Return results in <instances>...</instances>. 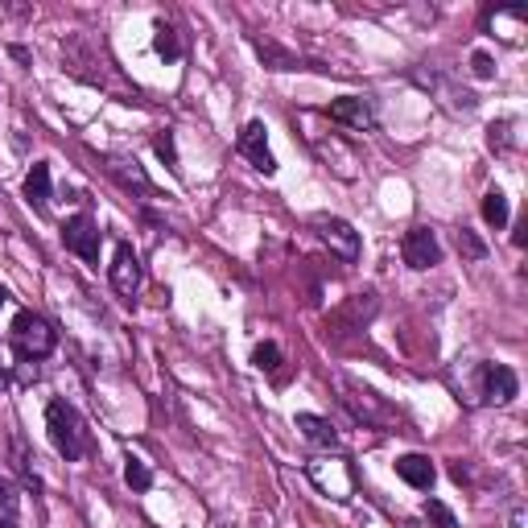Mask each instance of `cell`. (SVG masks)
<instances>
[{"label":"cell","instance_id":"cell-13","mask_svg":"<svg viewBox=\"0 0 528 528\" xmlns=\"http://www.w3.org/2000/svg\"><path fill=\"white\" fill-rule=\"evenodd\" d=\"M25 198H29L38 211H46L50 206V165H33L29 170V178H25Z\"/></svg>","mask_w":528,"mask_h":528},{"label":"cell","instance_id":"cell-11","mask_svg":"<svg viewBox=\"0 0 528 528\" xmlns=\"http://www.w3.org/2000/svg\"><path fill=\"white\" fill-rule=\"evenodd\" d=\"M310 479L323 487V491H331L334 499H347V491H351V474H347L343 463H331V474H326L318 463H310Z\"/></svg>","mask_w":528,"mask_h":528},{"label":"cell","instance_id":"cell-16","mask_svg":"<svg viewBox=\"0 0 528 528\" xmlns=\"http://www.w3.org/2000/svg\"><path fill=\"white\" fill-rule=\"evenodd\" d=\"M483 219L496 227V231L507 223V198H504V190H487V195H483Z\"/></svg>","mask_w":528,"mask_h":528},{"label":"cell","instance_id":"cell-22","mask_svg":"<svg viewBox=\"0 0 528 528\" xmlns=\"http://www.w3.org/2000/svg\"><path fill=\"white\" fill-rule=\"evenodd\" d=\"M458 248H463L471 260H483V256H487V248H483V244H479V239L471 236V231H458Z\"/></svg>","mask_w":528,"mask_h":528},{"label":"cell","instance_id":"cell-18","mask_svg":"<svg viewBox=\"0 0 528 528\" xmlns=\"http://www.w3.org/2000/svg\"><path fill=\"white\" fill-rule=\"evenodd\" d=\"M124 483H129L132 491H149V487H153V471L140 463V458H132V463L124 466Z\"/></svg>","mask_w":528,"mask_h":528},{"label":"cell","instance_id":"cell-8","mask_svg":"<svg viewBox=\"0 0 528 528\" xmlns=\"http://www.w3.org/2000/svg\"><path fill=\"white\" fill-rule=\"evenodd\" d=\"M239 153H244L260 173H277V162H272L269 140H264V124H260V120H248V124H244V132H239Z\"/></svg>","mask_w":528,"mask_h":528},{"label":"cell","instance_id":"cell-14","mask_svg":"<svg viewBox=\"0 0 528 528\" xmlns=\"http://www.w3.org/2000/svg\"><path fill=\"white\" fill-rule=\"evenodd\" d=\"M256 54L264 58V66H272V71H293V66H298V54L281 50L277 42H256Z\"/></svg>","mask_w":528,"mask_h":528},{"label":"cell","instance_id":"cell-21","mask_svg":"<svg viewBox=\"0 0 528 528\" xmlns=\"http://www.w3.org/2000/svg\"><path fill=\"white\" fill-rule=\"evenodd\" d=\"M153 149H157V157H162V162L170 165V170H178V149H173V137H170V132L153 140Z\"/></svg>","mask_w":528,"mask_h":528},{"label":"cell","instance_id":"cell-9","mask_svg":"<svg viewBox=\"0 0 528 528\" xmlns=\"http://www.w3.org/2000/svg\"><path fill=\"white\" fill-rule=\"evenodd\" d=\"M331 120L334 124H347V129H356V132H367L372 129V108H367L359 96H343L331 104Z\"/></svg>","mask_w":528,"mask_h":528},{"label":"cell","instance_id":"cell-26","mask_svg":"<svg viewBox=\"0 0 528 528\" xmlns=\"http://www.w3.org/2000/svg\"><path fill=\"white\" fill-rule=\"evenodd\" d=\"M4 298H9V293H4V289H0V306H4Z\"/></svg>","mask_w":528,"mask_h":528},{"label":"cell","instance_id":"cell-24","mask_svg":"<svg viewBox=\"0 0 528 528\" xmlns=\"http://www.w3.org/2000/svg\"><path fill=\"white\" fill-rule=\"evenodd\" d=\"M474 75H479V79L491 75V58H487V54H474Z\"/></svg>","mask_w":528,"mask_h":528},{"label":"cell","instance_id":"cell-5","mask_svg":"<svg viewBox=\"0 0 528 528\" xmlns=\"http://www.w3.org/2000/svg\"><path fill=\"white\" fill-rule=\"evenodd\" d=\"M63 244L66 252H75V256H83L87 264H99V227L91 215H75L63 223Z\"/></svg>","mask_w":528,"mask_h":528},{"label":"cell","instance_id":"cell-10","mask_svg":"<svg viewBox=\"0 0 528 528\" xmlns=\"http://www.w3.org/2000/svg\"><path fill=\"white\" fill-rule=\"evenodd\" d=\"M397 474L409 487H417V491H430L433 479H438V471H433V463L425 458V454H400V458H397Z\"/></svg>","mask_w":528,"mask_h":528},{"label":"cell","instance_id":"cell-12","mask_svg":"<svg viewBox=\"0 0 528 528\" xmlns=\"http://www.w3.org/2000/svg\"><path fill=\"white\" fill-rule=\"evenodd\" d=\"M298 430H302L306 442H314V446H339L334 425L326 417H318V413H298Z\"/></svg>","mask_w":528,"mask_h":528},{"label":"cell","instance_id":"cell-15","mask_svg":"<svg viewBox=\"0 0 528 528\" xmlns=\"http://www.w3.org/2000/svg\"><path fill=\"white\" fill-rule=\"evenodd\" d=\"M153 50L165 58V63H173V58H182V42H178V33H173V25H157V38H153Z\"/></svg>","mask_w":528,"mask_h":528},{"label":"cell","instance_id":"cell-20","mask_svg":"<svg viewBox=\"0 0 528 528\" xmlns=\"http://www.w3.org/2000/svg\"><path fill=\"white\" fill-rule=\"evenodd\" d=\"M252 364H256L260 372H277V367H281V347L277 343H256V351H252Z\"/></svg>","mask_w":528,"mask_h":528},{"label":"cell","instance_id":"cell-6","mask_svg":"<svg viewBox=\"0 0 528 528\" xmlns=\"http://www.w3.org/2000/svg\"><path fill=\"white\" fill-rule=\"evenodd\" d=\"M479 384H483L487 405H507V400L520 392V380L507 364H483L479 367Z\"/></svg>","mask_w":528,"mask_h":528},{"label":"cell","instance_id":"cell-1","mask_svg":"<svg viewBox=\"0 0 528 528\" xmlns=\"http://www.w3.org/2000/svg\"><path fill=\"white\" fill-rule=\"evenodd\" d=\"M46 430H50V442H54V450L63 454L66 463H79V458H83L87 430H83V417L75 413V405L50 400V409H46Z\"/></svg>","mask_w":528,"mask_h":528},{"label":"cell","instance_id":"cell-3","mask_svg":"<svg viewBox=\"0 0 528 528\" xmlns=\"http://www.w3.org/2000/svg\"><path fill=\"white\" fill-rule=\"evenodd\" d=\"M314 227H318V236H323V244L334 252V256L347 260V264H356V260H359V231L347 223V219L318 215V219H314Z\"/></svg>","mask_w":528,"mask_h":528},{"label":"cell","instance_id":"cell-17","mask_svg":"<svg viewBox=\"0 0 528 528\" xmlns=\"http://www.w3.org/2000/svg\"><path fill=\"white\" fill-rule=\"evenodd\" d=\"M112 173H116L124 186H137V190H149V178L140 173V165L137 162H120V157H112V165H108Z\"/></svg>","mask_w":528,"mask_h":528},{"label":"cell","instance_id":"cell-19","mask_svg":"<svg viewBox=\"0 0 528 528\" xmlns=\"http://www.w3.org/2000/svg\"><path fill=\"white\" fill-rule=\"evenodd\" d=\"M425 520H430V528H458L454 512L442 504V499H425Z\"/></svg>","mask_w":528,"mask_h":528},{"label":"cell","instance_id":"cell-7","mask_svg":"<svg viewBox=\"0 0 528 528\" xmlns=\"http://www.w3.org/2000/svg\"><path fill=\"white\" fill-rule=\"evenodd\" d=\"M108 277H112V289H116L120 298H132V293L140 289V260L129 244H116V260H112Z\"/></svg>","mask_w":528,"mask_h":528},{"label":"cell","instance_id":"cell-2","mask_svg":"<svg viewBox=\"0 0 528 528\" xmlns=\"http://www.w3.org/2000/svg\"><path fill=\"white\" fill-rule=\"evenodd\" d=\"M9 334H13V347H17V359H46L58 347L54 326L46 323L42 314H33V310L17 314L13 326H9Z\"/></svg>","mask_w":528,"mask_h":528},{"label":"cell","instance_id":"cell-25","mask_svg":"<svg viewBox=\"0 0 528 528\" xmlns=\"http://www.w3.org/2000/svg\"><path fill=\"white\" fill-rule=\"evenodd\" d=\"M0 528H17V524H13V516H0Z\"/></svg>","mask_w":528,"mask_h":528},{"label":"cell","instance_id":"cell-23","mask_svg":"<svg viewBox=\"0 0 528 528\" xmlns=\"http://www.w3.org/2000/svg\"><path fill=\"white\" fill-rule=\"evenodd\" d=\"M13 504H17V496H13V483H4V479H0V507H4V512H13Z\"/></svg>","mask_w":528,"mask_h":528},{"label":"cell","instance_id":"cell-4","mask_svg":"<svg viewBox=\"0 0 528 528\" xmlns=\"http://www.w3.org/2000/svg\"><path fill=\"white\" fill-rule=\"evenodd\" d=\"M400 256L417 272L433 269V264L442 260V244H438V236H433L430 227H413V231H405V239H400Z\"/></svg>","mask_w":528,"mask_h":528}]
</instances>
